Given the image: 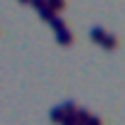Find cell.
<instances>
[{
	"mask_svg": "<svg viewBox=\"0 0 125 125\" xmlns=\"http://www.w3.org/2000/svg\"><path fill=\"white\" fill-rule=\"evenodd\" d=\"M103 37H105V30H103V27H93V30H91V39H96V42H101Z\"/></svg>",
	"mask_w": 125,
	"mask_h": 125,
	"instance_id": "4",
	"label": "cell"
},
{
	"mask_svg": "<svg viewBox=\"0 0 125 125\" xmlns=\"http://www.w3.org/2000/svg\"><path fill=\"white\" fill-rule=\"evenodd\" d=\"M47 8H49V10H54V12L59 15L61 10L66 8V0H47Z\"/></svg>",
	"mask_w": 125,
	"mask_h": 125,
	"instance_id": "2",
	"label": "cell"
},
{
	"mask_svg": "<svg viewBox=\"0 0 125 125\" xmlns=\"http://www.w3.org/2000/svg\"><path fill=\"white\" fill-rule=\"evenodd\" d=\"M56 42H59V44H71V42H74V34L64 27V30H59V32H56Z\"/></svg>",
	"mask_w": 125,
	"mask_h": 125,
	"instance_id": "1",
	"label": "cell"
},
{
	"mask_svg": "<svg viewBox=\"0 0 125 125\" xmlns=\"http://www.w3.org/2000/svg\"><path fill=\"white\" fill-rule=\"evenodd\" d=\"M20 3H30V0H20Z\"/></svg>",
	"mask_w": 125,
	"mask_h": 125,
	"instance_id": "5",
	"label": "cell"
},
{
	"mask_svg": "<svg viewBox=\"0 0 125 125\" xmlns=\"http://www.w3.org/2000/svg\"><path fill=\"white\" fill-rule=\"evenodd\" d=\"M101 44H103L105 49H115V44H118V39H115L113 34H108V32H105V37L101 39Z\"/></svg>",
	"mask_w": 125,
	"mask_h": 125,
	"instance_id": "3",
	"label": "cell"
}]
</instances>
